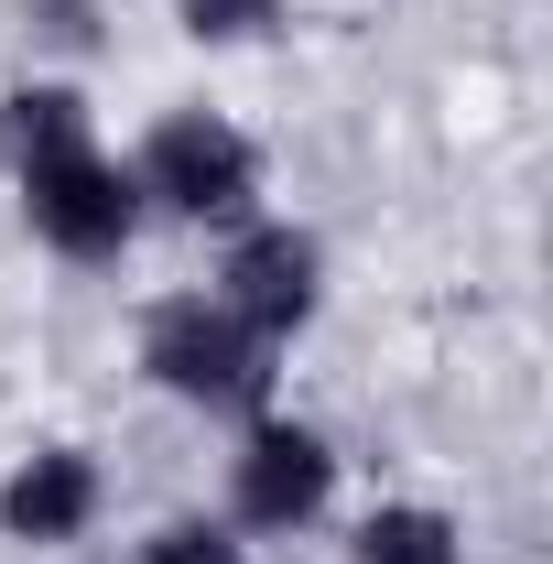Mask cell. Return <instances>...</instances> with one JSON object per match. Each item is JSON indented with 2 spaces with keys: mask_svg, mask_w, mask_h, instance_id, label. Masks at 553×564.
<instances>
[{
  "mask_svg": "<svg viewBox=\"0 0 553 564\" xmlns=\"http://www.w3.org/2000/svg\"><path fill=\"white\" fill-rule=\"evenodd\" d=\"M272 337H250L228 304L207 293H185V304H163L152 326H141V358H152V380L163 391H185V402H217V413H250L261 391H272V369H261Z\"/></svg>",
  "mask_w": 553,
  "mask_h": 564,
  "instance_id": "cell-1",
  "label": "cell"
},
{
  "mask_svg": "<svg viewBox=\"0 0 553 564\" xmlns=\"http://www.w3.org/2000/svg\"><path fill=\"white\" fill-rule=\"evenodd\" d=\"M11 174H22V217H33L66 261H109V250L131 239V217H141L131 174L98 163L87 141H76V152H44V163H11Z\"/></svg>",
  "mask_w": 553,
  "mask_h": 564,
  "instance_id": "cell-2",
  "label": "cell"
},
{
  "mask_svg": "<svg viewBox=\"0 0 553 564\" xmlns=\"http://www.w3.org/2000/svg\"><path fill=\"white\" fill-rule=\"evenodd\" d=\"M141 185H152L174 217H239L250 196H261V163H250V141L228 131V120L185 109V120H163V131H152Z\"/></svg>",
  "mask_w": 553,
  "mask_h": 564,
  "instance_id": "cell-3",
  "label": "cell"
},
{
  "mask_svg": "<svg viewBox=\"0 0 553 564\" xmlns=\"http://www.w3.org/2000/svg\"><path fill=\"white\" fill-rule=\"evenodd\" d=\"M250 337H293L315 315V239L304 228H250L228 250V293H217Z\"/></svg>",
  "mask_w": 553,
  "mask_h": 564,
  "instance_id": "cell-4",
  "label": "cell"
},
{
  "mask_svg": "<svg viewBox=\"0 0 553 564\" xmlns=\"http://www.w3.org/2000/svg\"><path fill=\"white\" fill-rule=\"evenodd\" d=\"M326 478H337V456H326L304 423H261L250 456H239V510H250L261 532H293V521L326 510Z\"/></svg>",
  "mask_w": 553,
  "mask_h": 564,
  "instance_id": "cell-5",
  "label": "cell"
},
{
  "mask_svg": "<svg viewBox=\"0 0 553 564\" xmlns=\"http://www.w3.org/2000/svg\"><path fill=\"white\" fill-rule=\"evenodd\" d=\"M87 510H98V467H87V456H33V467L0 489V521H11L22 543H66Z\"/></svg>",
  "mask_w": 553,
  "mask_h": 564,
  "instance_id": "cell-6",
  "label": "cell"
},
{
  "mask_svg": "<svg viewBox=\"0 0 553 564\" xmlns=\"http://www.w3.org/2000/svg\"><path fill=\"white\" fill-rule=\"evenodd\" d=\"M0 141H11V163L76 152V141H87V109H76V87H22V98L0 109Z\"/></svg>",
  "mask_w": 553,
  "mask_h": 564,
  "instance_id": "cell-7",
  "label": "cell"
},
{
  "mask_svg": "<svg viewBox=\"0 0 553 564\" xmlns=\"http://www.w3.org/2000/svg\"><path fill=\"white\" fill-rule=\"evenodd\" d=\"M358 564H456V532H445L434 510H380V521L358 532Z\"/></svg>",
  "mask_w": 553,
  "mask_h": 564,
  "instance_id": "cell-8",
  "label": "cell"
},
{
  "mask_svg": "<svg viewBox=\"0 0 553 564\" xmlns=\"http://www.w3.org/2000/svg\"><path fill=\"white\" fill-rule=\"evenodd\" d=\"M272 22H282V0H185V33H207V44H250Z\"/></svg>",
  "mask_w": 553,
  "mask_h": 564,
  "instance_id": "cell-9",
  "label": "cell"
},
{
  "mask_svg": "<svg viewBox=\"0 0 553 564\" xmlns=\"http://www.w3.org/2000/svg\"><path fill=\"white\" fill-rule=\"evenodd\" d=\"M141 564H239V543L207 532V521H174V532H152V543H141Z\"/></svg>",
  "mask_w": 553,
  "mask_h": 564,
  "instance_id": "cell-10",
  "label": "cell"
}]
</instances>
